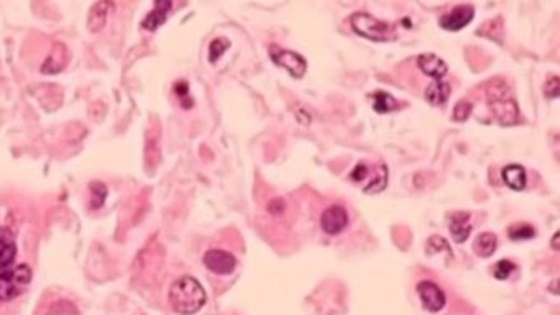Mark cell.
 I'll use <instances>...</instances> for the list:
<instances>
[{
  "mask_svg": "<svg viewBox=\"0 0 560 315\" xmlns=\"http://www.w3.org/2000/svg\"><path fill=\"white\" fill-rule=\"evenodd\" d=\"M170 304L174 312L191 315L199 312L206 304V291L197 279L183 276L173 282L170 289Z\"/></svg>",
  "mask_w": 560,
  "mask_h": 315,
  "instance_id": "1",
  "label": "cell"
},
{
  "mask_svg": "<svg viewBox=\"0 0 560 315\" xmlns=\"http://www.w3.org/2000/svg\"><path fill=\"white\" fill-rule=\"evenodd\" d=\"M487 97L489 109H491L493 115H495L501 125L509 127L518 123L519 120L518 104H516V100L511 97L509 89L506 87L505 82L503 81L493 82L491 87L488 89Z\"/></svg>",
  "mask_w": 560,
  "mask_h": 315,
  "instance_id": "2",
  "label": "cell"
},
{
  "mask_svg": "<svg viewBox=\"0 0 560 315\" xmlns=\"http://www.w3.org/2000/svg\"><path fill=\"white\" fill-rule=\"evenodd\" d=\"M350 21L355 33L367 39H373V42H390V39L395 38L396 25L377 20L367 12L354 13Z\"/></svg>",
  "mask_w": 560,
  "mask_h": 315,
  "instance_id": "3",
  "label": "cell"
},
{
  "mask_svg": "<svg viewBox=\"0 0 560 315\" xmlns=\"http://www.w3.org/2000/svg\"><path fill=\"white\" fill-rule=\"evenodd\" d=\"M32 281V269L26 264L8 268L0 273V300L19 297Z\"/></svg>",
  "mask_w": 560,
  "mask_h": 315,
  "instance_id": "4",
  "label": "cell"
},
{
  "mask_svg": "<svg viewBox=\"0 0 560 315\" xmlns=\"http://www.w3.org/2000/svg\"><path fill=\"white\" fill-rule=\"evenodd\" d=\"M270 57L273 60V63L288 71L294 79H301L306 74L307 63L299 53L283 50V48L273 44V46H270Z\"/></svg>",
  "mask_w": 560,
  "mask_h": 315,
  "instance_id": "5",
  "label": "cell"
},
{
  "mask_svg": "<svg viewBox=\"0 0 560 315\" xmlns=\"http://www.w3.org/2000/svg\"><path fill=\"white\" fill-rule=\"evenodd\" d=\"M417 294L421 297V303L429 312H439L445 307V294L435 282L422 281L417 284Z\"/></svg>",
  "mask_w": 560,
  "mask_h": 315,
  "instance_id": "6",
  "label": "cell"
},
{
  "mask_svg": "<svg viewBox=\"0 0 560 315\" xmlns=\"http://www.w3.org/2000/svg\"><path fill=\"white\" fill-rule=\"evenodd\" d=\"M348 215L342 206H330L322 212L320 227L325 233L338 235L347 228Z\"/></svg>",
  "mask_w": 560,
  "mask_h": 315,
  "instance_id": "7",
  "label": "cell"
},
{
  "mask_svg": "<svg viewBox=\"0 0 560 315\" xmlns=\"http://www.w3.org/2000/svg\"><path fill=\"white\" fill-rule=\"evenodd\" d=\"M475 8L471 6H457L452 12L445 13L439 19V25L444 30L449 32H458V30L465 28L467 25L473 20Z\"/></svg>",
  "mask_w": 560,
  "mask_h": 315,
  "instance_id": "8",
  "label": "cell"
},
{
  "mask_svg": "<svg viewBox=\"0 0 560 315\" xmlns=\"http://www.w3.org/2000/svg\"><path fill=\"white\" fill-rule=\"evenodd\" d=\"M204 264L209 271L215 274H231L237 266V260L232 253L224 250H209L204 255Z\"/></svg>",
  "mask_w": 560,
  "mask_h": 315,
  "instance_id": "9",
  "label": "cell"
},
{
  "mask_svg": "<svg viewBox=\"0 0 560 315\" xmlns=\"http://www.w3.org/2000/svg\"><path fill=\"white\" fill-rule=\"evenodd\" d=\"M17 256L15 238L8 228H0V273L6 271Z\"/></svg>",
  "mask_w": 560,
  "mask_h": 315,
  "instance_id": "10",
  "label": "cell"
},
{
  "mask_svg": "<svg viewBox=\"0 0 560 315\" xmlns=\"http://www.w3.org/2000/svg\"><path fill=\"white\" fill-rule=\"evenodd\" d=\"M417 66L421 68V71L427 76L435 79H442L445 74H447V63L444 60H440L439 56L432 55V53H426V55H421L417 57Z\"/></svg>",
  "mask_w": 560,
  "mask_h": 315,
  "instance_id": "11",
  "label": "cell"
},
{
  "mask_svg": "<svg viewBox=\"0 0 560 315\" xmlns=\"http://www.w3.org/2000/svg\"><path fill=\"white\" fill-rule=\"evenodd\" d=\"M470 214L467 212H457L451 217V224H449V230L455 243H464L471 233V224H470Z\"/></svg>",
  "mask_w": 560,
  "mask_h": 315,
  "instance_id": "12",
  "label": "cell"
},
{
  "mask_svg": "<svg viewBox=\"0 0 560 315\" xmlns=\"http://www.w3.org/2000/svg\"><path fill=\"white\" fill-rule=\"evenodd\" d=\"M503 181H505V184L509 189L523 190L527 184L526 170H524V166H521V164H508L503 170Z\"/></svg>",
  "mask_w": 560,
  "mask_h": 315,
  "instance_id": "13",
  "label": "cell"
},
{
  "mask_svg": "<svg viewBox=\"0 0 560 315\" xmlns=\"http://www.w3.org/2000/svg\"><path fill=\"white\" fill-rule=\"evenodd\" d=\"M368 170V168H367ZM363 181H367V186L363 188V192L365 194H378L381 192L383 189L386 188L388 184V168L385 163H380L377 168H374V171H372V177H368L365 174ZM361 181V183H363Z\"/></svg>",
  "mask_w": 560,
  "mask_h": 315,
  "instance_id": "14",
  "label": "cell"
},
{
  "mask_svg": "<svg viewBox=\"0 0 560 315\" xmlns=\"http://www.w3.org/2000/svg\"><path fill=\"white\" fill-rule=\"evenodd\" d=\"M424 97L432 105H444L451 97V86L442 79H435L427 86Z\"/></svg>",
  "mask_w": 560,
  "mask_h": 315,
  "instance_id": "15",
  "label": "cell"
},
{
  "mask_svg": "<svg viewBox=\"0 0 560 315\" xmlns=\"http://www.w3.org/2000/svg\"><path fill=\"white\" fill-rule=\"evenodd\" d=\"M170 10H171V2H168V0H165V2H161V0H160V2L155 3L153 10L148 13L147 19L143 20L142 26L145 30H150V32H155L158 26L165 24Z\"/></svg>",
  "mask_w": 560,
  "mask_h": 315,
  "instance_id": "16",
  "label": "cell"
},
{
  "mask_svg": "<svg viewBox=\"0 0 560 315\" xmlns=\"http://www.w3.org/2000/svg\"><path fill=\"white\" fill-rule=\"evenodd\" d=\"M496 245H498L496 235L491 232H483L475 238L473 250L480 258H489V256H493V253L496 251Z\"/></svg>",
  "mask_w": 560,
  "mask_h": 315,
  "instance_id": "17",
  "label": "cell"
},
{
  "mask_svg": "<svg viewBox=\"0 0 560 315\" xmlns=\"http://www.w3.org/2000/svg\"><path fill=\"white\" fill-rule=\"evenodd\" d=\"M112 7H114L112 3H109V2H100V3H97V6L92 7L91 15H89L91 32H97V30L102 28L105 20H107L109 12L112 10Z\"/></svg>",
  "mask_w": 560,
  "mask_h": 315,
  "instance_id": "18",
  "label": "cell"
},
{
  "mask_svg": "<svg viewBox=\"0 0 560 315\" xmlns=\"http://www.w3.org/2000/svg\"><path fill=\"white\" fill-rule=\"evenodd\" d=\"M372 100H373V109L377 110L378 114L393 112V110H396V107H398V102H396L395 97L383 91L373 92Z\"/></svg>",
  "mask_w": 560,
  "mask_h": 315,
  "instance_id": "19",
  "label": "cell"
},
{
  "mask_svg": "<svg viewBox=\"0 0 560 315\" xmlns=\"http://www.w3.org/2000/svg\"><path fill=\"white\" fill-rule=\"evenodd\" d=\"M508 233H509V238L516 240V242L536 237V230L527 224H516V225H513V227H509Z\"/></svg>",
  "mask_w": 560,
  "mask_h": 315,
  "instance_id": "20",
  "label": "cell"
},
{
  "mask_svg": "<svg viewBox=\"0 0 560 315\" xmlns=\"http://www.w3.org/2000/svg\"><path fill=\"white\" fill-rule=\"evenodd\" d=\"M513 271H514V263H511L509 260L498 261V263L493 266V269H491L493 276H495L496 279H501V281L508 279L509 274Z\"/></svg>",
  "mask_w": 560,
  "mask_h": 315,
  "instance_id": "21",
  "label": "cell"
},
{
  "mask_svg": "<svg viewBox=\"0 0 560 315\" xmlns=\"http://www.w3.org/2000/svg\"><path fill=\"white\" fill-rule=\"evenodd\" d=\"M231 46V43L227 42V39H224V38H217V39H214L213 43H210V46H209V61L210 63H215V61L219 60L220 56L224 55V53H226V50L227 48Z\"/></svg>",
  "mask_w": 560,
  "mask_h": 315,
  "instance_id": "22",
  "label": "cell"
},
{
  "mask_svg": "<svg viewBox=\"0 0 560 315\" xmlns=\"http://www.w3.org/2000/svg\"><path fill=\"white\" fill-rule=\"evenodd\" d=\"M471 110H473V105H471L470 102L460 100V102H457L455 109H453L452 117H453V120H455V122H465V120L470 117Z\"/></svg>",
  "mask_w": 560,
  "mask_h": 315,
  "instance_id": "23",
  "label": "cell"
},
{
  "mask_svg": "<svg viewBox=\"0 0 560 315\" xmlns=\"http://www.w3.org/2000/svg\"><path fill=\"white\" fill-rule=\"evenodd\" d=\"M544 94L549 99H557L559 97V76L549 78L544 84Z\"/></svg>",
  "mask_w": 560,
  "mask_h": 315,
  "instance_id": "24",
  "label": "cell"
},
{
  "mask_svg": "<svg viewBox=\"0 0 560 315\" xmlns=\"http://www.w3.org/2000/svg\"><path fill=\"white\" fill-rule=\"evenodd\" d=\"M552 248L555 251H559V232L555 233V237H554V240H552Z\"/></svg>",
  "mask_w": 560,
  "mask_h": 315,
  "instance_id": "25",
  "label": "cell"
}]
</instances>
